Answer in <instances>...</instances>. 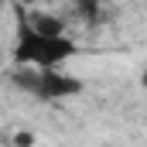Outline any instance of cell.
Returning <instances> with one entry per match:
<instances>
[{"instance_id":"7a4b0ae2","label":"cell","mask_w":147,"mask_h":147,"mask_svg":"<svg viewBox=\"0 0 147 147\" xmlns=\"http://www.w3.org/2000/svg\"><path fill=\"white\" fill-rule=\"evenodd\" d=\"M75 92H82V82L75 75L65 72H41L38 75V86H34V96L45 99V103H55V99H69Z\"/></svg>"},{"instance_id":"6da1fadb","label":"cell","mask_w":147,"mask_h":147,"mask_svg":"<svg viewBox=\"0 0 147 147\" xmlns=\"http://www.w3.org/2000/svg\"><path fill=\"white\" fill-rule=\"evenodd\" d=\"M75 55V41L65 34H41L31 24L21 28V38L14 45V62L24 69H38V72H58V65Z\"/></svg>"},{"instance_id":"277c9868","label":"cell","mask_w":147,"mask_h":147,"mask_svg":"<svg viewBox=\"0 0 147 147\" xmlns=\"http://www.w3.org/2000/svg\"><path fill=\"white\" fill-rule=\"evenodd\" d=\"M140 86L147 89V65H144V75H140Z\"/></svg>"},{"instance_id":"3957f363","label":"cell","mask_w":147,"mask_h":147,"mask_svg":"<svg viewBox=\"0 0 147 147\" xmlns=\"http://www.w3.org/2000/svg\"><path fill=\"white\" fill-rule=\"evenodd\" d=\"M17 144H21V147H31V144H34V137H31V134H17Z\"/></svg>"}]
</instances>
